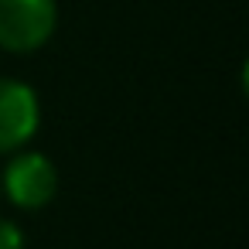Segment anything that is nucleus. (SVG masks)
<instances>
[{
    "mask_svg": "<svg viewBox=\"0 0 249 249\" xmlns=\"http://www.w3.org/2000/svg\"><path fill=\"white\" fill-rule=\"evenodd\" d=\"M58 28L55 0H0V52L31 55L52 41Z\"/></svg>",
    "mask_w": 249,
    "mask_h": 249,
    "instance_id": "f03ea898",
    "label": "nucleus"
},
{
    "mask_svg": "<svg viewBox=\"0 0 249 249\" xmlns=\"http://www.w3.org/2000/svg\"><path fill=\"white\" fill-rule=\"evenodd\" d=\"M0 249H28L21 225L11 218H0Z\"/></svg>",
    "mask_w": 249,
    "mask_h": 249,
    "instance_id": "20e7f679",
    "label": "nucleus"
},
{
    "mask_svg": "<svg viewBox=\"0 0 249 249\" xmlns=\"http://www.w3.org/2000/svg\"><path fill=\"white\" fill-rule=\"evenodd\" d=\"M41 126V99L21 79H0V154H14L31 143Z\"/></svg>",
    "mask_w": 249,
    "mask_h": 249,
    "instance_id": "7ed1b4c3",
    "label": "nucleus"
},
{
    "mask_svg": "<svg viewBox=\"0 0 249 249\" xmlns=\"http://www.w3.org/2000/svg\"><path fill=\"white\" fill-rule=\"evenodd\" d=\"M0 195L21 212H38L58 195V167L41 150H14L0 171Z\"/></svg>",
    "mask_w": 249,
    "mask_h": 249,
    "instance_id": "f257e3e1",
    "label": "nucleus"
},
{
    "mask_svg": "<svg viewBox=\"0 0 249 249\" xmlns=\"http://www.w3.org/2000/svg\"><path fill=\"white\" fill-rule=\"evenodd\" d=\"M0 198H4V195H0Z\"/></svg>",
    "mask_w": 249,
    "mask_h": 249,
    "instance_id": "39448f33",
    "label": "nucleus"
}]
</instances>
